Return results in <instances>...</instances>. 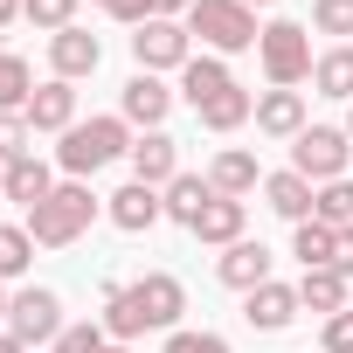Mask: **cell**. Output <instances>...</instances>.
Wrapping results in <instances>:
<instances>
[{
  "mask_svg": "<svg viewBox=\"0 0 353 353\" xmlns=\"http://www.w3.org/2000/svg\"><path fill=\"white\" fill-rule=\"evenodd\" d=\"M181 312H188V284L181 277H139V284H104V332L125 346L139 332H181Z\"/></svg>",
  "mask_w": 353,
  "mask_h": 353,
  "instance_id": "6da1fadb",
  "label": "cell"
},
{
  "mask_svg": "<svg viewBox=\"0 0 353 353\" xmlns=\"http://www.w3.org/2000/svg\"><path fill=\"white\" fill-rule=\"evenodd\" d=\"M139 139H132V125L125 118H90V125H70L63 132V145H56V166L70 173V181H83V173H97V166H111L118 152H132Z\"/></svg>",
  "mask_w": 353,
  "mask_h": 353,
  "instance_id": "7a4b0ae2",
  "label": "cell"
},
{
  "mask_svg": "<svg viewBox=\"0 0 353 353\" xmlns=\"http://www.w3.org/2000/svg\"><path fill=\"white\" fill-rule=\"evenodd\" d=\"M90 222H97V194H90L83 181H70V188H56L42 208H28V236H35V250H70Z\"/></svg>",
  "mask_w": 353,
  "mask_h": 353,
  "instance_id": "3957f363",
  "label": "cell"
},
{
  "mask_svg": "<svg viewBox=\"0 0 353 353\" xmlns=\"http://www.w3.org/2000/svg\"><path fill=\"white\" fill-rule=\"evenodd\" d=\"M188 35H201L215 56H243V49L263 42L256 8H243V0H194L188 8Z\"/></svg>",
  "mask_w": 353,
  "mask_h": 353,
  "instance_id": "277c9868",
  "label": "cell"
},
{
  "mask_svg": "<svg viewBox=\"0 0 353 353\" xmlns=\"http://www.w3.org/2000/svg\"><path fill=\"white\" fill-rule=\"evenodd\" d=\"M346 159H353V139L339 125H305L298 145H291V173H305V181H346Z\"/></svg>",
  "mask_w": 353,
  "mask_h": 353,
  "instance_id": "5b68a950",
  "label": "cell"
},
{
  "mask_svg": "<svg viewBox=\"0 0 353 353\" xmlns=\"http://www.w3.org/2000/svg\"><path fill=\"white\" fill-rule=\"evenodd\" d=\"M256 56H263V77H270L277 90H291V83L312 77V35H305L298 21H270L263 42H256Z\"/></svg>",
  "mask_w": 353,
  "mask_h": 353,
  "instance_id": "8992f818",
  "label": "cell"
},
{
  "mask_svg": "<svg viewBox=\"0 0 353 353\" xmlns=\"http://www.w3.org/2000/svg\"><path fill=\"white\" fill-rule=\"evenodd\" d=\"M8 332H14L21 346L56 339V332H63V298H56V291H42V284L14 291V298H8Z\"/></svg>",
  "mask_w": 353,
  "mask_h": 353,
  "instance_id": "52a82bcc",
  "label": "cell"
},
{
  "mask_svg": "<svg viewBox=\"0 0 353 353\" xmlns=\"http://www.w3.org/2000/svg\"><path fill=\"white\" fill-rule=\"evenodd\" d=\"M132 56H139V70H145V77H159V70H188V63H194V49H188V28H181V21H145V28L132 35Z\"/></svg>",
  "mask_w": 353,
  "mask_h": 353,
  "instance_id": "ba28073f",
  "label": "cell"
},
{
  "mask_svg": "<svg viewBox=\"0 0 353 353\" xmlns=\"http://www.w3.org/2000/svg\"><path fill=\"white\" fill-rule=\"evenodd\" d=\"M132 181H145V188H166V181H181V145H173L166 132H145L132 152Z\"/></svg>",
  "mask_w": 353,
  "mask_h": 353,
  "instance_id": "9c48e42d",
  "label": "cell"
},
{
  "mask_svg": "<svg viewBox=\"0 0 353 353\" xmlns=\"http://www.w3.org/2000/svg\"><path fill=\"white\" fill-rule=\"evenodd\" d=\"M166 111H173V90H166L159 77H145V70H139V77L125 83V97H118V118H125V125H145V132H159Z\"/></svg>",
  "mask_w": 353,
  "mask_h": 353,
  "instance_id": "30bf717a",
  "label": "cell"
},
{
  "mask_svg": "<svg viewBox=\"0 0 353 353\" xmlns=\"http://www.w3.org/2000/svg\"><path fill=\"white\" fill-rule=\"evenodd\" d=\"M215 277H222L229 291H256V284H270V250L243 236V243H229V250L215 256Z\"/></svg>",
  "mask_w": 353,
  "mask_h": 353,
  "instance_id": "8fae6325",
  "label": "cell"
},
{
  "mask_svg": "<svg viewBox=\"0 0 353 353\" xmlns=\"http://www.w3.org/2000/svg\"><path fill=\"white\" fill-rule=\"evenodd\" d=\"M298 305H305V298H298V284H277V277H270V284H256V291H250L243 319H250L256 332H284V325L298 319Z\"/></svg>",
  "mask_w": 353,
  "mask_h": 353,
  "instance_id": "7c38bea8",
  "label": "cell"
},
{
  "mask_svg": "<svg viewBox=\"0 0 353 353\" xmlns=\"http://www.w3.org/2000/svg\"><path fill=\"white\" fill-rule=\"evenodd\" d=\"M49 63H56L63 83H77V77H90V70L104 63V49H97L90 28H63V35H49Z\"/></svg>",
  "mask_w": 353,
  "mask_h": 353,
  "instance_id": "4fadbf2b",
  "label": "cell"
},
{
  "mask_svg": "<svg viewBox=\"0 0 353 353\" xmlns=\"http://www.w3.org/2000/svg\"><path fill=\"white\" fill-rule=\"evenodd\" d=\"M104 215L125 229V236H139V229H152L159 215H166V201H159V188H145V181H132V188H118L111 201H104Z\"/></svg>",
  "mask_w": 353,
  "mask_h": 353,
  "instance_id": "5bb4252c",
  "label": "cell"
},
{
  "mask_svg": "<svg viewBox=\"0 0 353 353\" xmlns=\"http://www.w3.org/2000/svg\"><path fill=\"white\" fill-rule=\"evenodd\" d=\"M208 188H215V194H229V201L256 194V188H263V173H256V152H243V145L215 152V166H208Z\"/></svg>",
  "mask_w": 353,
  "mask_h": 353,
  "instance_id": "9a60e30c",
  "label": "cell"
},
{
  "mask_svg": "<svg viewBox=\"0 0 353 353\" xmlns=\"http://www.w3.org/2000/svg\"><path fill=\"white\" fill-rule=\"evenodd\" d=\"M159 201H166V215L181 222V229H194V222L208 215L215 188H208V173H181V181H166V188H159Z\"/></svg>",
  "mask_w": 353,
  "mask_h": 353,
  "instance_id": "2e32d148",
  "label": "cell"
},
{
  "mask_svg": "<svg viewBox=\"0 0 353 353\" xmlns=\"http://www.w3.org/2000/svg\"><path fill=\"white\" fill-rule=\"evenodd\" d=\"M21 118H28L35 132H70V125H77V90L56 77V83H42V90L28 97V111H21Z\"/></svg>",
  "mask_w": 353,
  "mask_h": 353,
  "instance_id": "e0dca14e",
  "label": "cell"
},
{
  "mask_svg": "<svg viewBox=\"0 0 353 353\" xmlns=\"http://www.w3.org/2000/svg\"><path fill=\"white\" fill-rule=\"evenodd\" d=\"M256 132L298 139V132H305V97H298V90H263V97H256Z\"/></svg>",
  "mask_w": 353,
  "mask_h": 353,
  "instance_id": "ac0fdd59",
  "label": "cell"
},
{
  "mask_svg": "<svg viewBox=\"0 0 353 353\" xmlns=\"http://www.w3.org/2000/svg\"><path fill=\"white\" fill-rule=\"evenodd\" d=\"M181 90H188V104L201 111L208 97H222V90H236V77H229V63H222V56H194V63L181 70Z\"/></svg>",
  "mask_w": 353,
  "mask_h": 353,
  "instance_id": "d6986e66",
  "label": "cell"
},
{
  "mask_svg": "<svg viewBox=\"0 0 353 353\" xmlns=\"http://www.w3.org/2000/svg\"><path fill=\"white\" fill-rule=\"evenodd\" d=\"M0 194H8V201H21V208H42V201L56 194V181H49V166L28 152V159H14V166H8V188H0Z\"/></svg>",
  "mask_w": 353,
  "mask_h": 353,
  "instance_id": "ffe728a7",
  "label": "cell"
},
{
  "mask_svg": "<svg viewBox=\"0 0 353 353\" xmlns=\"http://www.w3.org/2000/svg\"><path fill=\"white\" fill-rule=\"evenodd\" d=\"M263 194H270V208L284 215V222H312V181H305V173H270V181H263Z\"/></svg>",
  "mask_w": 353,
  "mask_h": 353,
  "instance_id": "44dd1931",
  "label": "cell"
},
{
  "mask_svg": "<svg viewBox=\"0 0 353 353\" xmlns=\"http://www.w3.org/2000/svg\"><path fill=\"white\" fill-rule=\"evenodd\" d=\"M243 222H250V215H243V201L215 194V201H208V215L194 222V236H201V243H215V250H229V243H243Z\"/></svg>",
  "mask_w": 353,
  "mask_h": 353,
  "instance_id": "7402d4cb",
  "label": "cell"
},
{
  "mask_svg": "<svg viewBox=\"0 0 353 353\" xmlns=\"http://www.w3.org/2000/svg\"><path fill=\"white\" fill-rule=\"evenodd\" d=\"M250 118H256V97H250L243 83L201 104V125H208V132H236V125H250Z\"/></svg>",
  "mask_w": 353,
  "mask_h": 353,
  "instance_id": "603a6c76",
  "label": "cell"
},
{
  "mask_svg": "<svg viewBox=\"0 0 353 353\" xmlns=\"http://www.w3.org/2000/svg\"><path fill=\"white\" fill-rule=\"evenodd\" d=\"M332 250H339V229H325V222H298L291 256H298L305 270H332Z\"/></svg>",
  "mask_w": 353,
  "mask_h": 353,
  "instance_id": "cb8c5ba5",
  "label": "cell"
},
{
  "mask_svg": "<svg viewBox=\"0 0 353 353\" xmlns=\"http://www.w3.org/2000/svg\"><path fill=\"white\" fill-rule=\"evenodd\" d=\"M298 298L332 319V312H346V277H339V270H305V277H298Z\"/></svg>",
  "mask_w": 353,
  "mask_h": 353,
  "instance_id": "d4e9b609",
  "label": "cell"
},
{
  "mask_svg": "<svg viewBox=\"0 0 353 353\" xmlns=\"http://www.w3.org/2000/svg\"><path fill=\"white\" fill-rule=\"evenodd\" d=\"M312 83H319V97H353V49H325L312 63Z\"/></svg>",
  "mask_w": 353,
  "mask_h": 353,
  "instance_id": "484cf974",
  "label": "cell"
},
{
  "mask_svg": "<svg viewBox=\"0 0 353 353\" xmlns=\"http://www.w3.org/2000/svg\"><path fill=\"white\" fill-rule=\"evenodd\" d=\"M312 222H325V229H353V181H325L319 201H312Z\"/></svg>",
  "mask_w": 353,
  "mask_h": 353,
  "instance_id": "4316f807",
  "label": "cell"
},
{
  "mask_svg": "<svg viewBox=\"0 0 353 353\" xmlns=\"http://www.w3.org/2000/svg\"><path fill=\"white\" fill-rule=\"evenodd\" d=\"M28 97H35V77H28V63L0 49V111H28Z\"/></svg>",
  "mask_w": 353,
  "mask_h": 353,
  "instance_id": "83f0119b",
  "label": "cell"
},
{
  "mask_svg": "<svg viewBox=\"0 0 353 353\" xmlns=\"http://www.w3.org/2000/svg\"><path fill=\"white\" fill-rule=\"evenodd\" d=\"M28 263H35V236H28V229H0V284L21 277Z\"/></svg>",
  "mask_w": 353,
  "mask_h": 353,
  "instance_id": "f1b7e54d",
  "label": "cell"
},
{
  "mask_svg": "<svg viewBox=\"0 0 353 353\" xmlns=\"http://www.w3.org/2000/svg\"><path fill=\"white\" fill-rule=\"evenodd\" d=\"M104 319H83V325H63L56 332V353H104Z\"/></svg>",
  "mask_w": 353,
  "mask_h": 353,
  "instance_id": "f546056e",
  "label": "cell"
},
{
  "mask_svg": "<svg viewBox=\"0 0 353 353\" xmlns=\"http://www.w3.org/2000/svg\"><path fill=\"white\" fill-rule=\"evenodd\" d=\"M28 139H35V125L21 118V111H0V159H28Z\"/></svg>",
  "mask_w": 353,
  "mask_h": 353,
  "instance_id": "4dcf8cb0",
  "label": "cell"
},
{
  "mask_svg": "<svg viewBox=\"0 0 353 353\" xmlns=\"http://www.w3.org/2000/svg\"><path fill=\"white\" fill-rule=\"evenodd\" d=\"M21 14H28L35 28H56V35H63L70 14H77V0H21Z\"/></svg>",
  "mask_w": 353,
  "mask_h": 353,
  "instance_id": "1f68e13d",
  "label": "cell"
},
{
  "mask_svg": "<svg viewBox=\"0 0 353 353\" xmlns=\"http://www.w3.org/2000/svg\"><path fill=\"white\" fill-rule=\"evenodd\" d=\"M312 21L325 35H353V0H312Z\"/></svg>",
  "mask_w": 353,
  "mask_h": 353,
  "instance_id": "d6a6232c",
  "label": "cell"
},
{
  "mask_svg": "<svg viewBox=\"0 0 353 353\" xmlns=\"http://www.w3.org/2000/svg\"><path fill=\"white\" fill-rule=\"evenodd\" d=\"M166 353H229L222 332H166Z\"/></svg>",
  "mask_w": 353,
  "mask_h": 353,
  "instance_id": "836d02e7",
  "label": "cell"
},
{
  "mask_svg": "<svg viewBox=\"0 0 353 353\" xmlns=\"http://www.w3.org/2000/svg\"><path fill=\"white\" fill-rule=\"evenodd\" d=\"M319 339H325V353H353V312H332Z\"/></svg>",
  "mask_w": 353,
  "mask_h": 353,
  "instance_id": "e575fe53",
  "label": "cell"
},
{
  "mask_svg": "<svg viewBox=\"0 0 353 353\" xmlns=\"http://www.w3.org/2000/svg\"><path fill=\"white\" fill-rule=\"evenodd\" d=\"M104 14H118V21L145 28V21H152V0H104Z\"/></svg>",
  "mask_w": 353,
  "mask_h": 353,
  "instance_id": "d590c367",
  "label": "cell"
},
{
  "mask_svg": "<svg viewBox=\"0 0 353 353\" xmlns=\"http://www.w3.org/2000/svg\"><path fill=\"white\" fill-rule=\"evenodd\" d=\"M332 270L353 277V229H339V250H332Z\"/></svg>",
  "mask_w": 353,
  "mask_h": 353,
  "instance_id": "8d00e7d4",
  "label": "cell"
},
{
  "mask_svg": "<svg viewBox=\"0 0 353 353\" xmlns=\"http://www.w3.org/2000/svg\"><path fill=\"white\" fill-rule=\"evenodd\" d=\"M194 0H152V21H173V14H188Z\"/></svg>",
  "mask_w": 353,
  "mask_h": 353,
  "instance_id": "74e56055",
  "label": "cell"
},
{
  "mask_svg": "<svg viewBox=\"0 0 353 353\" xmlns=\"http://www.w3.org/2000/svg\"><path fill=\"white\" fill-rule=\"evenodd\" d=\"M14 14H21V0H0V28H8V21H14Z\"/></svg>",
  "mask_w": 353,
  "mask_h": 353,
  "instance_id": "f35d334b",
  "label": "cell"
},
{
  "mask_svg": "<svg viewBox=\"0 0 353 353\" xmlns=\"http://www.w3.org/2000/svg\"><path fill=\"white\" fill-rule=\"evenodd\" d=\"M0 353H28V346H21V339H14V332H0Z\"/></svg>",
  "mask_w": 353,
  "mask_h": 353,
  "instance_id": "ab89813d",
  "label": "cell"
},
{
  "mask_svg": "<svg viewBox=\"0 0 353 353\" xmlns=\"http://www.w3.org/2000/svg\"><path fill=\"white\" fill-rule=\"evenodd\" d=\"M243 8H277V0H243Z\"/></svg>",
  "mask_w": 353,
  "mask_h": 353,
  "instance_id": "60d3db41",
  "label": "cell"
},
{
  "mask_svg": "<svg viewBox=\"0 0 353 353\" xmlns=\"http://www.w3.org/2000/svg\"><path fill=\"white\" fill-rule=\"evenodd\" d=\"M0 188H8V159H0Z\"/></svg>",
  "mask_w": 353,
  "mask_h": 353,
  "instance_id": "b9f144b4",
  "label": "cell"
},
{
  "mask_svg": "<svg viewBox=\"0 0 353 353\" xmlns=\"http://www.w3.org/2000/svg\"><path fill=\"white\" fill-rule=\"evenodd\" d=\"M0 319H8V291H0Z\"/></svg>",
  "mask_w": 353,
  "mask_h": 353,
  "instance_id": "7bdbcfd3",
  "label": "cell"
},
{
  "mask_svg": "<svg viewBox=\"0 0 353 353\" xmlns=\"http://www.w3.org/2000/svg\"><path fill=\"white\" fill-rule=\"evenodd\" d=\"M346 139H353V111H346Z\"/></svg>",
  "mask_w": 353,
  "mask_h": 353,
  "instance_id": "ee69618b",
  "label": "cell"
},
{
  "mask_svg": "<svg viewBox=\"0 0 353 353\" xmlns=\"http://www.w3.org/2000/svg\"><path fill=\"white\" fill-rule=\"evenodd\" d=\"M104 353H132V346H104Z\"/></svg>",
  "mask_w": 353,
  "mask_h": 353,
  "instance_id": "f6af8a7d",
  "label": "cell"
}]
</instances>
